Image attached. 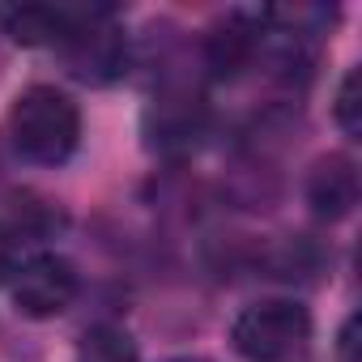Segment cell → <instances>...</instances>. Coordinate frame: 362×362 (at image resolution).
<instances>
[{"label": "cell", "instance_id": "obj_1", "mask_svg": "<svg viewBox=\"0 0 362 362\" xmlns=\"http://www.w3.org/2000/svg\"><path fill=\"white\" fill-rule=\"evenodd\" d=\"M9 132L22 158L39 166H60L81 141V111L56 86H30L9 111Z\"/></svg>", "mask_w": 362, "mask_h": 362}, {"label": "cell", "instance_id": "obj_2", "mask_svg": "<svg viewBox=\"0 0 362 362\" xmlns=\"http://www.w3.org/2000/svg\"><path fill=\"white\" fill-rule=\"evenodd\" d=\"M64 69L86 86H111L128 69V39L111 9H73V26L60 39Z\"/></svg>", "mask_w": 362, "mask_h": 362}, {"label": "cell", "instance_id": "obj_3", "mask_svg": "<svg viewBox=\"0 0 362 362\" xmlns=\"http://www.w3.org/2000/svg\"><path fill=\"white\" fill-rule=\"evenodd\" d=\"M311 332V315L294 298H260L243 307L230 324V345L247 362H281Z\"/></svg>", "mask_w": 362, "mask_h": 362}, {"label": "cell", "instance_id": "obj_4", "mask_svg": "<svg viewBox=\"0 0 362 362\" xmlns=\"http://www.w3.org/2000/svg\"><path fill=\"white\" fill-rule=\"evenodd\" d=\"M81 281H77V269L64 260V256H30L18 273H13V303L22 315L30 320H52L60 311L73 307Z\"/></svg>", "mask_w": 362, "mask_h": 362}, {"label": "cell", "instance_id": "obj_5", "mask_svg": "<svg viewBox=\"0 0 362 362\" xmlns=\"http://www.w3.org/2000/svg\"><path fill=\"white\" fill-rule=\"evenodd\" d=\"M260 26H264V13L252 18V13H226L222 22H214L205 30V43H201V56L209 64L214 77H235L243 73L252 60H256V47H260Z\"/></svg>", "mask_w": 362, "mask_h": 362}, {"label": "cell", "instance_id": "obj_6", "mask_svg": "<svg viewBox=\"0 0 362 362\" xmlns=\"http://www.w3.org/2000/svg\"><path fill=\"white\" fill-rule=\"evenodd\" d=\"M307 205L324 222H341L358 205V166L345 153H328L307 175Z\"/></svg>", "mask_w": 362, "mask_h": 362}, {"label": "cell", "instance_id": "obj_7", "mask_svg": "<svg viewBox=\"0 0 362 362\" xmlns=\"http://www.w3.org/2000/svg\"><path fill=\"white\" fill-rule=\"evenodd\" d=\"M73 26L69 5H0V30L22 47H60Z\"/></svg>", "mask_w": 362, "mask_h": 362}, {"label": "cell", "instance_id": "obj_8", "mask_svg": "<svg viewBox=\"0 0 362 362\" xmlns=\"http://www.w3.org/2000/svg\"><path fill=\"white\" fill-rule=\"evenodd\" d=\"M145 124L158 136V145H188L197 136V128H201V98H192V94H158Z\"/></svg>", "mask_w": 362, "mask_h": 362}, {"label": "cell", "instance_id": "obj_9", "mask_svg": "<svg viewBox=\"0 0 362 362\" xmlns=\"http://www.w3.org/2000/svg\"><path fill=\"white\" fill-rule=\"evenodd\" d=\"M81 362H136V349L128 332L119 328H94L81 341Z\"/></svg>", "mask_w": 362, "mask_h": 362}, {"label": "cell", "instance_id": "obj_10", "mask_svg": "<svg viewBox=\"0 0 362 362\" xmlns=\"http://www.w3.org/2000/svg\"><path fill=\"white\" fill-rule=\"evenodd\" d=\"M332 115H337V124H341L345 136H358V132H362V81H358V69H349V73L341 77Z\"/></svg>", "mask_w": 362, "mask_h": 362}, {"label": "cell", "instance_id": "obj_11", "mask_svg": "<svg viewBox=\"0 0 362 362\" xmlns=\"http://www.w3.org/2000/svg\"><path fill=\"white\" fill-rule=\"evenodd\" d=\"M354 354H358V315H349L341 324V332H337V358L341 362H358Z\"/></svg>", "mask_w": 362, "mask_h": 362}, {"label": "cell", "instance_id": "obj_12", "mask_svg": "<svg viewBox=\"0 0 362 362\" xmlns=\"http://www.w3.org/2000/svg\"><path fill=\"white\" fill-rule=\"evenodd\" d=\"M13 269V230L0 222V277Z\"/></svg>", "mask_w": 362, "mask_h": 362}, {"label": "cell", "instance_id": "obj_13", "mask_svg": "<svg viewBox=\"0 0 362 362\" xmlns=\"http://www.w3.org/2000/svg\"><path fill=\"white\" fill-rule=\"evenodd\" d=\"M170 362H209V358H170Z\"/></svg>", "mask_w": 362, "mask_h": 362}]
</instances>
